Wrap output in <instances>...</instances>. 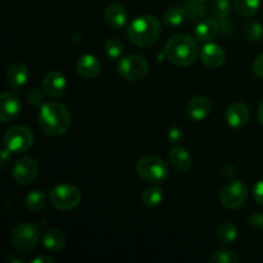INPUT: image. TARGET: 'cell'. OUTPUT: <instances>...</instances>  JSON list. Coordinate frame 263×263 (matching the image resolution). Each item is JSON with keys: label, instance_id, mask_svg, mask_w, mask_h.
<instances>
[{"label": "cell", "instance_id": "41", "mask_svg": "<svg viewBox=\"0 0 263 263\" xmlns=\"http://www.w3.org/2000/svg\"><path fill=\"white\" fill-rule=\"evenodd\" d=\"M199 2H203V3H204V2H208V0H199Z\"/></svg>", "mask_w": 263, "mask_h": 263}, {"label": "cell", "instance_id": "5", "mask_svg": "<svg viewBox=\"0 0 263 263\" xmlns=\"http://www.w3.org/2000/svg\"><path fill=\"white\" fill-rule=\"evenodd\" d=\"M81 198L82 195L79 187L68 184L57 185L49 192L51 205L55 210L63 211V212L74 210L81 202Z\"/></svg>", "mask_w": 263, "mask_h": 263}, {"label": "cell", "instance_id": "30", "mask_svg": "<svg viewBox=\"0 0 263 263\" xmlns=\"http://www.w3.org/2000/svg\"><path fill=\"white\" fill-rule=\"evenodd\" d=\"M211 263H238L239 256L233 249H218L212 253L210 258Z\"/></svg>", "mask_w": 263, "mask_h": 263}, {"label": "cell", "instance_id": "38", "mask_svg": "<svg viewBox=\"0 0 263 263\" xmlns=\"http://www.w3.org/2000/svg\"><path fill=\"white\" fill-rule=\"evenodd\" d=\"M7 262L8 263H23L25 262V259H23V257H21V254L9 253L7 256Z\"/></svg>", "mask_w": 263, "mask_h": 263}, {"label": "cell", "instance_id": "18", "mask_svg": "<svg viewBox=\"0 0 263 263\" xmlns=\"http://www.w3.org/2000/svg\"><path fill=\"white\" fill-rule=\"evenodd\" d=\"M104 20L115 30H121L127 22V12L125 8L118 3H112L104 10Z\"/></svg>", "mask_w": 263, "mask_h": 263}, {"label": "cell", "instance_id": "29", "mask_svg": "<svg viewBox=\"0 0 263 263\" xmlns=\"http://www.w3.org/2000/svg\"><path fill=\"white\" fill-rule=\"evenodd\" d=\"M211 12L212 15L218 21H225L230 15L231 4L229 0H213L211 5Z\"/></svg>", "mask_w": 263, "mask_h": 263}, {"label": "cell", "instance_id": "40", "mask_svg": "<svg viewBox=\"0 0 263 263\" xmlns=\"http://www.w3.org/2000/svg\"><path fill=\"white\" fill-rule=\"evenodd\" d=\"M258 121H259V123L263 126V102L258 108Z\"/></svg>", "mask_w": 263, "mask_h": 263}, {"label": "cell", "instance_id": "21", "mask_svg": "<svg viewBox=\"0 0 263 263\" xmlns=\"http://www.w3.org/2000/svg\"><path fill=\"white\" fill-rule=\"evenodd\" d=\"M44 248L49 252H59L66 246V236L58 229H49L41 236Z\"/></svg>", "mask_w": 263, "mask_h": 263}, {"label": "cell", "instance_id": "7", "mask_svg": "<svg viewBox=\"0 0 263 263\" xmlns=\"http://www.w3.org/2000/svg\"><path fill=\"white\" fill-rule=\"evenodd\" d=\"M117 72L127 81H140L148 74L149 64L141 55L130 54L118 61Z\"/></svg>", "mask_w": 263, "mask_h": 263}, {"label": "cell", "instance_id": "1", "mask_svg": "<svg viewBox=\"0 0 263 263\" xmlns=\"http://www.w3.org/2000/svg\"><path fill=\"white\" fill-rule=\"evenodd\" d=\"M39 125L49 136H62L71 126V113L59 102L44 103L39 112Z\"/></svg>", "mask_w": 263, "mask_h": 263}, {"label": "cell", "instance_id": "36", "mask_svg": "<svg viewBox=\"0 0 263 263\" xmlns=\"http://www.w3.org/2000/svg\"><path fill=\"white\" fill-rule=\"evenodd\" d=\"M168 139L172 143H179L182 139V131L179 127H172L168 131Z\"/></svg>", "mask_w": 263, "mask_h": 263}, {"label": "cell", "instance_id": "23", "mask_svg": "<svg viewBox=\"0 0 263 263\" xmlns=\"http://www.w3.org/2000/svg\"><path fill=\"white\" fill-rule=\"evenodd\" d=\"M238 228L230 221L222 222L216 230V238L221 244H233L238 239Z\"/></svg>", "mask_w": 263, "mask_h": 263}, {"label": "cell", "instance_id": "6", "mask_svg": "<svg viewBox=\"0 0 263 263\" xmlns=\"http://www.w3.org/2000/svg\"><path fill=\"white\" fill-rule=\"evenodd\" d=\"M40 240L39 229L31 222H21L10 233V241L21 252H30L37 247Z\"/></svg>", "mask_w": 263, "mask_h": 263}, {"label": "cell", "instance_id": "34", "mask_svg": "<svg viewBox=\"0 0 263 263\" xmlns=\"http://www.w3.org/2000/svg\"><path fill=\"white\" fill-rule=\"evenodd\" d=\"M253 198L258 204L263 205V180H259L253 189Z\"/></svg>", "mask_w": 263, "mask_h": 263}, {"label": "cell", "instance_id": "8", "mask_svg": "<svg viewBox=\"0 0 263 263\" xmlns=\"http://www.w3.org/2000/svg\"><path fill=\"white\" fill-rule=\"evenodd\" d=\"M3 144L10 153H23L32 146L33 134L25 126H12L5 131Z\"/></svg>", "mask_w": 263, "mask_h": 263}, {"label": "cell", "instance_id": "35", "mask_svg": "<svg viewBox=\"0 0 263 263\" xmlns=\"http://www.w3.org/2000/svg\"><path fill=\"white\" fill-rule=\"evenodd\" d=\"M253 72L256 76L263 80V54L258 55L253 63Z\"/></svg>", "mask_w": 263, "mask_h": 263}, {"label": "cell", "instance_id": "11", "mask_svg": "<svg viewBox=\"0 0 263 263\" xmlns=\"http://www.w3.org/2000/svg\"><path fill=\"white\" fill-rule=\"evenodd\" d=\"M67 89V80L64 74L59 71H50L45 74L43 80V91L46 97L61 98Z\"/></svg>", "mask_w": 263, "mask_h": 263}, {"label": "cell", "instance_id": "20", "mask_svg": "<svg viewBox=\"0 0 263 263\" xmlns=\"http://www.w3.org/2000/svg\"><path fill=\"white\" fill-rule=\"evenodd\" d=\"M5 77L10 87L13 89L22 87L28 80V68L23 63H14L8 68Z\"/></svg>", "mask_w": 263, "mask_h": 263}, {"label": "cell", "instance_id": "3", "mask_svg": "<svg viewBox=\"0 0 263 263\" xmlns=\"http://www.w3.org/2000/svg\"><path fill=\"white\" fill-rule=\"evenodd\" d=\"M127 37L134 45L139 48H146L157 43L162 33V26L158 18L154 15L145 14L135 18L128 25Z\"/></svg>", "mask_w": 263, "mask_h": 263}, {"label": "cell", "instance_id": "2", "mask_svg": "<svg viewBox=\"0 0 263 263\" xmlns=\"http://www.w3.org/2000/svg\"><path fill=\"white\" fill-rule=\"evenodd\" d=\"M167 59L174 66L189 67L197 61L198 45L194 37L186 33H177L168 39L164 48Z\"/></svg>", "mask_w": 263, "mask_h": 263}, {"label": "cell", "instance_id": "28", "mask_svg": "<svg viewBox=\"0 0 263 263\" xmlns=\"http://www.w3.org/2000/svg\"><path fill=\"white\" fill-rule=\"evenodd\" d=\"M243 35L248 41H259L263 36V27L257 21H248L243 26Z\"/></svg>", "mask_w": 263, "mask_h": 263}, {"label": "cell", "instance_id": "10", "mask_svg": "<svg viewBox=\"0 0 263 263\" xmlns=\"http://www.w3.org/2000/svg\"><path fill=\"white\" fill-rule=\"evenodd\" d=\"M13 179L17 184L30 185L36 180L39 175V164L32 157H21L13 166Z\"/></svg>", "mask_w": 263, "mask_h": 263}, {"label": "cell", "instance_id": "37", "mask_svg": "<svg viewBox=\"0 0 263 263\" xmlns=\"http://www.w3.org/2000/svg\"><path fill=\"white\" fill-rule=\"evenodd\" d=\"M9 161H10V152L8 151L7 148H4L2 151V161H0V168H2V170L7 168L8 164H9Z\"/></svg>", "mask_w": 263, "mask_h": 263}, {"label": "cell", "instance_id": "9", "mask_svg": "<svg viewBox=\"0 0 263 263\" xmlns=\"http://www.w3.org/2000/svg\"><path fill=\"white\" fill-rule=\"evenodd\" d=\"M248 198V186L241 180H233L222 187L220 194L221 204L228 210H238Z\"/></svg>", "mask_w": 263, "mask_h": 263}, {"label": "cell", "instance_id": "17", "mask_svg": "<svg viewBox=\"0 0 263 263\" xmlns=\"http://www.w3.org/2000/svg\"><path fill=\"white\" fill-rule=\"evenodd\" d=\"M212 110V103L204 95L192 98L187 103L186 112L193 121H203L210 116Z\"/></svg>", "mask_w": 263, "mask_h": 263}, {"label": "cell", "instance_id": "31", "mask_svg": "<svg viewBox=\"0 0 263 263\" xmlns=\"http://www.w3.org/2000/svg\"><path fill=\"white\" fill-rule=\"evenodd\" d=\"M104 51L110 59H118L125 53V45L118 39H108L104 43Z\"/></svg>", "mask_w": 263, "mask_h": 263}, {"label": "cell", "instance_id": "25", "mask_svg": "<svg viewBox=\"0 0 263 263\" xmlns=\"http://www.w3.org/2000/svg\"><path fill=\"white\" fill-rule=\"evenodd\" d=\"M46 204V195L41 190H32L25 198V207L28 212H39Z\"/></svg>", "mask_w": 263, "mask_h": 263}, {"label": "cell", "instance_id": "16", "mask_svg": "<svg viewBox=\"0 0 263 263\" xmlns=\"http://www.w3.org/2000/svg\"><path fill=\"white\" fill-rule=\"evenodd\" d=\"M77 73L86 80L97 79L102 71V64L100 61L92 54H84L79 58L76 64Z\"/></svg>", "mask_w": 263, "mask_h": 263}, {"label": "cell", "instance_id": "15", "mask_svg": "<svg viewBox=\"0 0 263 263\" xmlns=\"http://www.w3.org/2000/svg\"><path fill=\"white\" fill-rule=\"evenodd\" d=\"M249 118H251V112L244 103H233L226 109L225 120L228 125L233 128H240L246 126Z\"/></svg>", "mask_w": 263, "mask_h": 263}, {"label": "cell", "instance_id": "39", "mask_svg": "<svg viewBox=\"0 0 263 263\" xmlns=\"http://www.w3.org/2000/svg\"><path fill=\"white\" fill-rule=\"evenodd\" d=\"M32 263H53L54 259L49 256H37L31 261Z\"/></svg>", "mask_w": 263, "mask_h": 263}, {"label": "cell", "instance_id": "22", "mask_svg": "<svg viewBox=\"0 0 263 263\" xmlns=\"http://www.w3.org/2000/svg\"><path fill=\"white\" fill-rule=\"evenodd\" d=\"M186 17V10L182 5H175V7L167 8L163 13V21L168 27H179L184 23Z\"/></svg>", "mask_w": 263, "mask_h": 263}, {"label": "cell", "instance_id": "13", "mask_svg": "<svg viewBox=\"0 0 263 263\" xmlns=\"http://www.w3.org/2000/svg\"><path fill=\"white\" fill-rule=\"evenodd\" d=\"M200 59L202 63L208 68H220L225 63V50L216 43H208L200 50Z\"/></svg>", "mask_w": 263, "mask_h": 263}, {"label": "cell", "instance_id": "26", "mask_svg": "<svg viewBox=\"0 0 263 263\" xmlns=\"http://www.w3.org/2000/svg\"><path fill=\"white\" fill-rule=\"evenodd\" d=\"M163 198V190L159 186L146 187V189L143 190V194H141V200H143L144 204L149 208H154L157 207V205L161 204Z\"/></svg>", "mask_w": 263, "mask_h": 263}, {"label": "cell", "instance_id": "19", "mask_svg": "<svg viewBox=\"0 0 263 263\" xmlns=\"http://www.w3.org/2000/svg\"><path fill=\"white\" fill-rule=\"evenodd\" d=\"M168 161L171 166L179 172L189 171L193 164L192 156L189 152L181 146H174L168 152Z\"/></svg>", "mask_w": 263, "mask_h": 263}, {"label": "cell", "instance_id": "24", "mask_svg": "<svg viewBox=\"0 0 263 263\" xmlns=\"http://www.w3.org/2000/svg\"><path fill=\"white\" fill-rule=\"evenodd\" d=\"M233 7L240 17H252L258 12L261 0H234Z\"/></svg>", "mask_w": 263, "mask_h": 263}, {"label": "cell", "instance_id": "27", "mask_svg": "<svg viewBox=\"0 0 263 263\" xmlns=\"http://www.w3.org/2000/svg\"><path fill=\"white\" fill-rule=\"evenodd\" d=\"M184 7L186 10V15L192 21L202 20L207 15V8L203 4V2H199V0H186Z\"/></svg>", "mask_w": 263, "mask_h": 263}, {"label": "cell", "instance_id": "12", "mask_svg": "<svg viewBox=\"0 0 263 263\" xmlns=\"http://www.w3.org/2000/svg\"><path fill=\"white\" fill-rule=\"evenodd\" d=\"M21 112V99L13 91H5L0 95V120L2 122H10Z\"/></svg>", "mask_w": 263, "mask_h": 263}, {"label": "cell", "instance_id": "32", "mask_svg": "<svg viewBox=\"0 0 263 263\" xmlns=\"http://www.w3.org/2000/svg\"><path fill=\"white\" fill-rule=\"evenodd\" d=\"M248 225L256 233H261L263 231V213L262 212H252L249 213L248 218Z\"/></svg>", "mask_w": 263, "mask_h": 263}, {"label": "cell", "instance_id": "4", "mask_svg": "<svg viewBox=\"0 0 263 263\" xmlns=\"http://www.w3.org/2000/svg\"><path fill=\"white\" fill-rule=\"evenodd\" d=\"M136 171L144 181L151 184H162L168 176V167L158 156L141 157L136 163Z\"/></svg>", "mask_w": 263, "mask_h": 263}, {"label": "cell", "instance_id": "33", "mask_svg": "<svg viewBox=\"0 0 263 263\" xmlns=\"http://www.w3.org/2000/svg\"><path fill=\"white\" fill-rule=\"evenodd\" d=\"M27 99L28 103H31V104L35 105V107H39V105H41V103H43L44 97L37 87H32V89L27 92Z\"/></svg>", "mask_w": 263, "mask_h": 263}, {"label": "cell", "instance_id": "14", "mask_svg": "<svg viewBox=\"0 0 263 263\" xmlns=\"http://www.w3.org/2000/svg\"><path fill=\"white\" fill-rule=\"evenodd\" d=\"M221 23L216 18H202L194 28L195 40L200 43H207L215 39L220 33Z\"/></svg>", "mask_w": 263, "mask_h": 263}]
</instances>
